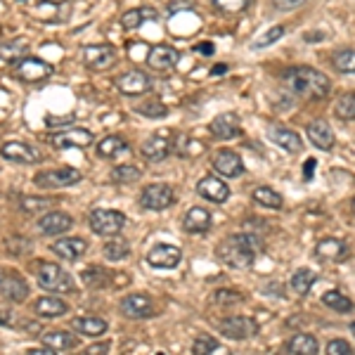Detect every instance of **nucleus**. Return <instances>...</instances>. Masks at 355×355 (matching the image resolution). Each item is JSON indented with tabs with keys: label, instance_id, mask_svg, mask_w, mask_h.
Returning a JSON list of instances; mask_svg holds the SVG:
<instances>
[{
	"label": "nucleus",
	"instance_id": "nucleus-41",
	"mask_svg": "<svg viewBox=\"0 0 355 355\" xmlns=\"http://www.w3.org/2000/svg\"><path fill=\"white\" fill-rule=\"evenodd\" d=\"M140 169L133 164H124V166H114L112 171V180L114 182H135L140 178Z\"/></svg>",
	"mask_w": 355,
	"mask_h": 355
},
{
	"label": "nucleus",
	"instance_id": "nucleus-23",
	"mask_svg": "<svg viewBox=\"0 0 355 355\" xmlns=\"http://www.w3.org/2000/svg\"><path fill=\"white\" fill-rule=\"evenodd\" d=\"M209 131H211V135L218 137V140H230V137H237L242 133L240 119H237L235 114H220L211 121Z\"/></svg>",
	"mask_w": 355,
	"mask_h": 355
},
{
	"label": "nucleus",
	"instance_id": "nucleus-45",
	"mask_svg": "<svg viewBox=\"0 0 355 355\" xmlns=\"http://www.w3.org/2000/svg\"><path fill=\"white\" fill-rule=\"evenodd\" d=\"M218 348V341L213 336H197L192 343V355H211Z\"/></svg>",
	"mask_w": 355,
	"mask_h": 355
},
{
	"label": "nucleus",
	"instance_id": "nucleus-52",
	"mask_svg": "<svg viewBox=\"0 0 355 355\" xmlns=\"http://www.w3.org/2000/svg\"><path fill=\"white\" fill-rule=\"evenodd\" d=\"M26 355H57V351H52V348H48V346H43V348H31Z\"/></svg>",
	"mask_w": 355,
	"mask_h": 355
},
{
	"label": "nucleus",
	"instance_id": "nucleus-15",
	"mask_svg": "<svg viewBox=\"0 0 355 355\" xmlns=\"http://www.w3.org/2000/svg\"><path fill=\"white\" fill-rule=\"evenodd\" d=\"M197 192L199 197L209 199L211 204H223L230 199V187L227 182H223L220 178H213V175H207L197 182Z\"/></svg>",
	"mask_w": 355,
	"mask_h": 355
},
{
	"label": "nucleus",
	"instance_id": "nucleus-3",
	"mask_svg": "<svg viewBox=\"0 0 355 355\" xmlns=\"http://www.w3.org/2000/svg\"><path fill=\"white\" fill-rule=\"evenodd\" d=\"M36 280L43 289L57 291V294H74V280L66 273L64 268H59L57 263H50V260H41L36 265Z\"/></svg>",
	"mask_w": 355,
	"mask_h": 355
},
{
	"label": "nucleus",
	"instance_id": "nucleus-25",
	"mask_svg": "<svg viewBox=\"0 0 355 355\" xmlns=\"http://www.w3.org/2000/svg\"><path fill=\"white\" fill-rule=\"evenodd\" d=\"M318 258L320 260H329V263H341V260L348 258V247L346 242L336 240V237H327L318 244Z\"/></svg>",
	"mask_w": 355,
	"mask_h": 355
},
{
	"label": "nucleus",
	"instance_id": "nucleus-37",
	"mask_svg": "<svg viewBox=\"0 0 355 355\" xmlns=\"http://www.w3.org/2000/svg\"><path fill=\"white\" fill-rule=\"evenodd\" d=\"M313 285H315V273H313V270H308V268L296 270L294 277H291V289L296 294H301V296H306Z\"/></svg>",
	"mask_w": 355,
	"mask_h": 355
},
{
	"label": "nucleus",
	"instance_id": "nucleus-17",
	"mask_svg": "<svg viewBox=\"0 0 355 355\" xmlns=\"http://www.w3.org/2000/svg\"><path fill=\"white\" fill-rule=\"evenodd\" d=\"M0 154H3V159H8V162H12V164L41 162V154H38L31 145H26V142H5V145L0 147Z\"/></svg>",
	"mask_w": 355,
	"mask_h": 355
},
{
	"label": "nucleus",
	"instance_id": "nucleus-56",
	"mask_svg": "<svg viewBox=\"0 0 355 355\" xmlns=\"http://www.w3.org/2000/svg\"><path fill=\"white\" fill-rule=\"evenodd\" d=\"M3 275H5V270H0V282H3Z\"/></svg>",
	"mask_w": 355,
	"mask_h": 355
},
{
	"label": "nucleus",
	"instance_id": "nucleus-26",
	"mask_svg": "<svg viewBox=\"0 0 355 355\" xmlns=\"http://www.w3.org/2000/svg\"><path fill=\"white\" fill-rule=\"evenodd\" d=\"M211 213L207 209L202 207H194L185 213V218H182V230L185 232H192V235H202V232H209L211 230Z\"/></svg>",
	"mask_w": 355,
	"mask_h": 355
},
{
	"label": "nucleus",
	"instance_id": "nucleus-39",
	"mask_svg": "<svg viewBox=\"0 0 355 355\" xmlns=\"http://www.w3.org/2000/svg\"><path fill=\"white\" fill-rule=\"evenodd\" d=\"M323 303L329 308H334L336 313H351L353 310V301L348 296H343L341 291H327L323 296Z\"/></svg>",
	"mask_w": 355,
	"mask_h": 355
},
{
	"label": "nucleus",
	"instance_id": "nucleus-4",
	"mask_svg": "<svg viewBox=\"0 0 355 355\" xmlns=\"http://www.w3.org/2000/svg\"><path fill=\"white\" fill-rule=\"evenodd\" d=\"M126 215L114 209H95L90 213V230L99 237H114L124 230Z\"/></svg>",
	"mask_w": 355,
	"mask_h": 355
},
{
	"label": "nucleus",
	"instance_id": "nucleus-32",
	"mask_svg": "<svg viewBox=\"0 0 355 355\" xmlns=\"http://www.w3.org/2000/svg\"><path fill=\"white\" fill-rule=\"evenodd\" d=\"M95 149L102 159H114V157H119V154L128 152V142H126L121 135H107L104 140L97 142Z\"/></svg>",
	"mask_w": 355,
	"mask_h": 355
},
{
	"label": "nucleus",
	"instance_id": "nucleus-33",
	"mask_svg": "<svg viewBox=\"0 0 355 355\" xmlns=\"http://www.w3.org/2000/svg\"><path fill=\"white\" fill-rule=\"evenodd\" d=\"M104 258L107 260H112V263H119V260H126L128 258V253H131V244L124 240V237H119V235H114V237H109V242L104 244Z\"/></svg>",
	"mask_w": 355,
	"mask_h": 355
},
{
	"label": "nucleus",
	"instance_id": "nucleus-2",
	"mask_svg": "<svg viewBox=\"0 0 355 355\" xmlns=\"http://www.w3.org/2000/svg\"><path fill=\"white\" fill-rule=\"evenodd\" d=\"M218 258L223 260L225 265L235 270H247L253 265V260L258 256V242L253 235H244V232H237V235L225 237L223 242L215 249Z\"/></svg>",
	"mask_w": 355,
	"mask_h": 355
},
{
	"label": "nucleus",
	"instance_id": "nucleus-21",
	"mask_svg": "<svg viewBox=\"0 0 355 355\" xmlns=\"http://www.w3.org/2000/svg\"><path fill=\"white\" fill-rule=\"evenodd\" d=\"M71 225H74V218L64 211H50L38 220V230L43 235H64L66 230H71Z\"/></svg>",
	"mask_w": 355,
	"mask_h": 355
},
{
	"label": "nucleus",
	"instance_id": "nucleus-43",
	"mask_svg": "<svg viewBox=\"0 0 355 355\" xmlns=\"http://www.w3.org/2000/svg\"><path fill=\"white\" fill-rule=\"evenodd\" d=\"M137 114L147 116V119H164L166 114H169V109H166V104L157 102V99H152V102H140L135 107Z\"/></svg>",
	"mask_w": 355,
	"mask_h": 355
},
{
	"label": "nucleus",
	"instance_id": "nucleus-58",
	"mask_svg": "<svg viewBox=\"0 0 355 355\" xmlns=\"http://www.w3.org/2000/svg\"><path fill=\"white\" fill-rule=\"evenodd\" d=\"M159 355H164V353H159Z\"/></svg>",
	"mask_w": 355,
	"mask_h": 355
},
{
	"label": "nucleus",
	"instance_id": "nucleus-48",
	"mask_svg": "<svg viewBox=\"0 0 355 355\" xmlns=\"http://www.w3.org/2000/svg\"><path fill=\"white\" fill-rule=\"evenodd\" d=\"M215 8L225 10V12H240L249 5V0H213Z\"/></svg>",
	"mask_w": 355,
	"mask_h": 355
},
{
	"label": "nucleus",
	"instance_id": "nucleus-22",
	"mask_svg": "<svg viewBox=\"0 0 355 355\" xmlns=\"http://www.w3.org/2000/svg\"><path fill=\"white\" fill-rule=\"evenodd\" d=\"M308 140L313 142L318 149H325V152H329L332 147H334L336 137H334V131H332V126L327 124L325 119H315L308 124Z\"/></svg>",
	"mask_w": 355,
	"mask_h": 355
},
{
	"label": "nucleus",
	"instance_id": "nucleus-16",
	"mask_svg": "<svg viewBox=\"0 0 355 355\" xmlns=\"http://www.w3.org/2000/svg\"><path fill=\"white\" fill-rule=\"evenodd\" d=\"M93 133L86 131V128H69V131H62L57 135L50 137L52 147L57 149H69V147H90L93 145Z\"/></svg>",
	"mask_w": 355,
	"mask_h": 355
},
{
	"label": "nucleus",
	"instance_id": "nucleus-35",
	"mask_svg": "<svg viewBox=\"0 0 355 355\" xmlns=\"http://www.w3.org/2000/svg\"><path fill=\"white\" fill-rule=\"evenodd\" d=\"M253 202L260 204V207H265V209H282V194L275 192L273 187L260 185L253 190Z\"/></svg>",
	"mask_w": 355,
	"mask_h": 355
},
{
	"label": "nucleus",
	"instance_id": "nucleus-6",
	"mask_svg": "<svg viewBox=\"0 0 355 355\" xmlns=\"http://www.w3.org/2000/svg\"><path fill=\"white\" fill-rule=\"evenodd\" d=\"M175 202V194L164 182H152L140 192V207L147 211H164Z\"/></svg>",
	"mask_w": 355,
	"mask_h": 355
},
{
	"label": "nucleus",
	"instance_id": "nucleus-5",
	"mask_svg": "<svg viewBox=\"0 0 355 355\" xmlns=\"http://www.w3.org/2000/svg\"><path fill=\"white\" fill-rule=\"evenodd\" d=\"M81 180V173L76 169H69V166H62V169H50V171H41V173L33 175V182L36 187H43V190H62V187H71Z\"/></svg>",
	"mask_w": 355,
	"mask_h": 355
},
{
	"label": "nucleus",
	"instance_id": "nucleus-53",
	"mask_svg": "<svg viewBox=\"0 0 355 355\" xmlns=\"http://www.w3.org/2000/svg\"><path fill=\"white\" fill-rule=\"evenodd\" d=\"M313 171H315V159H308L306 166H303V178L310 180V178H313Z\"/></svg>",
	"mask_w": 355,
	"mask_h": 355
},
{
	"label": "nucleus",
	"instance_id": "nucleus-40",
	"mask_svg": "<svg viewBox=\"0 0 355 355\" xmlns=\"http://www.w3.org/2000/svg\"><path fill=\"white\" fill-rule=\"evenodd\" d=\"M332 62L341 74H355V50H341L332 57Z\"/></svg>",
	"mask_w": 355,
	"mask_h": 355
},
{
	"label": "nucleus",
	"instance_id": "nucleus-54",
	"mask_svg": "<svg viewBox=\"0 0 355 355\" xmlns=\"http://www.w3.org/2000/svg\"><path fill=\"white\" fill-rule=\"evenodd\" d=\"M225 71H227V64H220V66H215V69L211 71V74H213V76H218V74H225Z\"/></svg>",
	"mask_w": 355,
	"mask_h": 355
},
{
	"label": "nucleus",
	"instance_id": "nucleus-11",
	"mask_svg": "<svg viewBox=\"0 0 355 355\" xmlns=\"http://www.w3.org/2000/svg\"><path fill=\"white\" fill-rule=\"evenodd\" d=\"M149 86H152V81H149V76L140 69H131V71H126V74H121L119 79H116V88H119L124 95H131V97L147 93Z\"/></svg>",
	"mask_w": 355,
	"mask_h": 355
},
{
	"label": "nucleus",
	"instance_id": "nucleus-55",
	"mask_svg": "<svg viewBox=\"0 0 355 355\" xmlns=\"http://www.w3.org/2000/svg\"><path fill=\"white\" fill-rule=\"evenodd\" d=\"M351 332H353V336H355V323L351 325Z\"/></svg>",
	"mask_w": 355,
	"mask_h": 355
},
{
	"label": "nucleus",
	"instance_id": "nucleus-20",
	"mask_svg": "<svg viewBox=\"0 0 355 355\" xmlns=\"http://www.w3.org/2000/svg\"><path fill=\"white\" fill-rule=\"evenodd\" d=\"M52 251L57 253V258L76 263L88 251V242L83 237H64V240H57L52 244Z\"/></svg>",
	"mask_w": 355,
	"mask_h": 355
},
{
	"label": "nucleus",
	"instance_id": "nucleus-7",
	"mask_svg": "<svg viewBox=\"0 0 355 355\" xmlns=\"http://www.w3.org/2000/svg\"><path fill=\"white\" fill-rule=\"evenodd\" d=\"M140 152H142V157H145L147 162H154V164L164 162V159L173 152V140H171V133L169 131L154 133L152 137H147V140L142 142Z\"/></svg>",
	"mask_w": 355,
	"mask_h": 355
},
{
	"label": "nucleus",
	"instance_id": "nucleus-10",
	"mask_svg": "<svg viewBox=\"0 0 355 355\" xmlns=\"http://www.w3.org/2000/svg\"><path fill=\"white\" fill-rule=\"evenodd\" d=\"M17 76L24 83H38L52 76V64H48L46 59H38V57H24L17 62Z\"/></svg>",
	"mask_w": 355,
	"mask_h": 355
},
{
	"label": "nucleus",
	"instance_id": "nucleus-30",
	"mask_svg": "<svg viewBox=\"0 0 355 355\" xmlns=\"http://www.w3.org/2000/svg\"><path fill=\"white\" fill-rule=\"evenodd\" d=\"M71 327H74V329L83 336H102L104 332L109 329L107 320L95 318V315H88V318H76L74 323H71Z\"/></svg>",
	"mask_w": 355,
	"mask_h": 355
},
{
	"label": "nucleus",
	"instance_id": "nucleus-19",
	"mask_svg": "<svg viewBox=\"0 0 355 355\" xmlns=\"http://www.w3.org/2000/svg\"><path fill=\"white\" fill-rule=\"evenodd\" d=\"M180 59V52L171 46H154L147 52V64L152 66L154 71H171Z\"/></svg>",
	"mask_w": 355,
	"mask_h": 355
},
{
	"label": "nucleus",
	"instance_id": "nucleus-47",
	"mask_svg": "<svg viewBox=\"0 0 355 355\" xmlns=\"http://www.w3.org/2000/svg\"><path fill=\"white\" fill-rule=\"evenodd\" d=\"M327 355H353V348L343 339H332L327 343Z\"/></svg>",
	"mask_w": 355,
	"mask_h": 355
},
{
	"label": "nucleus",
	"instance_id": "nucleus-9",
	"mask_svg": "<svg viewBox=\"0 0 355 355\" xmlns=\"http://www.w3.org/2000/svg\"><path fill=\"white\" fill-rule=\"evenodd\" d=\"M256 332H258L256 323H253L251 318H244V315H235V318H227L220 323V334L227 336V339H232V341L251 339Z\"/></svg>",
	"mask_w": 355,
	"mask_h": 355
},
{
	"label": "nucleus",
	"instance_id": "nucleus-51",
	"mask_svg": "<svg viewBox=\"0 0 355 355\" xmlns=\"http://www.w3.org/2000/svg\"><path fill=\"white\" fill-rule=\"evenodd\" d=\"M194 50H197V52H202V55H213L215 52L213 43H199V46L194 48Z\"/></svg>",
	"mask_w": 355,
	"mask_h": 355
},
{
	"label": "nucleus",
	"instance_id": "nucleus-13",
	"mask_svg": "<svg viewBox=\"0 0 355 355\" xmlns=\"http://www.w3.org/2000/svg\"><path fill=\"white\" fill-rule=\"evenodd\" d=\"M182 253L178 247H171V244H157V247L149 249L147 253V263L152 268H159V270H171L180 263Z\"/></svg>",
	"mask_w": 355,
	"mask_h": 355
},
{
	"label": "nucleus",
	"instance_id": "nucleus-8",
	"mask_svg": "<svg viewBox=\"0 0 355 355\" xmlns=\"http://www.w3.org/2000/svg\"><path fill=\"white\" fill-rule=\"evenodd\" d=\"M121 313L131 320H145V318H152L154 313V301L147 296V294H128V296L121 298L119 303Z\"/></svg>",
	"mask_w": 355,
	"mask_h": 355
},
{
	"label": "nucleus",
	"instance_id": "nucleus-36",
	"mask_svg": "<svg viewBox=\"0 0 355 355\" xmlns=\"http://www.w3.org/2000/svg\"><path fill=\"white\" fill-rule=\"evenodd\" d=\"M52 199H43V197H29V194H24V197L19 199V209L24 211L26 215H41L43 211L52 209Z\"/></svg>",
	"mask_w": 355,
	"mask_h": 355
},
{
	"label": "nucleus",
	"instance_id": "nucleus-42",
	"mask_svg": "<svg viewBox=\"0 0 355 355\" xmlns=\"http://www.w3.org/2000/svg\"><path fill=\"white\" fill-rule=\"evenodd\" d=\"M0 325L10 327V329H19V327H24L26 332L41 329V325H33V323H29V320H24V318L17 320V315H15V313H8V310H5V313L0 310Z\"/></svg>",
	"mask_w": 355,
	"mask_h": 355
},
{
	"label": "nucleus",
	"instance_id": "nucleus-29",
	"mask_svg": "<svg viewBox=\"0 0 355 355\" xmlns=\"http://www.w3.org/2000/svg\"><path fill=\"white\" fill-rule=\"evenodd\" d=\"M270 137L275 140V145H280V147H285L287 152H301L303 149V140H301V135L298 133H294L289 128H285V126H275L273 131H270Z\"/></svg>",
	"mask_w": 355,
	"mask_h": 355
},
{
	"label": "nucleus",
	"instance_id": "nucleus-24",
	"mask_svg": "<svg viewBox=\"0 0 355 355\" xmlns=\"http://www.w3.org/2000/svg\"><path fill=\"white\" fill-rule=\"evenodd\" d=\"M33 313L38 318H62V315L69 313V303L62 301L57 296H41L33 301Z\"/></svg>",
	"mask_w": 355,
	"mask_h": 355
},
{
	"label": "nucleus",
	"instance_id": "nucleus-1",
	"mask_svg": "<svg viewBox=\"0 0 355 355\" xmlns=\"http://www.w3.org/2000/svg\"><path fill=\"white\" fill-rule=\"evenodd\" d=\"M285 86L303 99H323L329 93V76L313 66H291L282 76Z\"/></svg>",
	"mask_w": 355,
	"mask_h": 355
},
{
	"label": "nucleus",
	"instance_id": "nucleus-14",
	"mask_svg": "<svg viewBox=\"0 0 355 355\" xmlns=\"http://www.w3.org/2000/svg\"><path fill=\"white\" fill-rule=\"evenodd\" d=\"M0 291H3V296L8 298V301L21 303L29 296V285H26L24 277H19L15 270H5L3 282H0Z\"/></svg>",
	"mask_w": 355,
	"mask_h": 355
},
{
	"label": "nucleus",
	"instance_id": "nucleus-12",
	"mask_svg": "<svg viewBox=\"0 0 355 355\" xmlns=\"http://www.w3.org/2000/svg\"><path fill=\"white\" fill-rule=\"evenodd\" d=\"M83 59L90 69L104 71L116 62V48L107 46V43H99V46H88L83 50Z\"/></svg>",
	"mask_w": 355,
	"mask_h": 355
},
{
	"label": "nucleus",
	"instance_id": "nucleus-31",
	"mask_svg": "<svg viewBox=\"0 0 355 355\" xmlns=\"http://www.w3.org/2000/svg\"><path fill=\"white\" fill-rule=\"evenodd\" d=\"M81 282L88 289H104V287L112 282V273H107L99 265H90V268L81 270Z\"/></svg>",
	"mask_w": 355,
	"mask_h": 355
},
{
	"label": "nucleus",
	"instance_id": "nucleus-38",
	"mask_svg": "<svg viewBox=\"0 0 355 355\" xmlns=\"http://www.w3.org/2000/svg\"><path fill=\"white\" fill-rule=\"evenodd\" d=\"M334 114L339 116L341 121H355V90L346 93V95H341L336 99Z\"/></svg>",
	"mask_w": 355,
	"mask_h": 355
},
{
	"label": "nucleus",
	"instance_id": "nucleus-46",
	"mask_svg": "<svg viewBox=\"0 0 355 355\" xmlns=\"http://www.w3.org/2000/svg\"><path fill=\"white\" fill-rule=\"evenodd\" d=\"M244 296L237 289H218L213 294V303L218 306H232V303H242Z\"/></svg>",
	"mask_w": 355,
	"mask_h": 355
},
{
	"label": "nucleus",
	"instance_id": "nucleus-18",
	"mask_svg": "<svg viewBox=\"0 0 355 355\" xmlns=\"http://www.w3.org/2000/svg\"><path fill=\"white\" fill-rule=\"evenodd\" d=\"M213 169H215V173H220L225 178H237L244 173V162L237 152L220 149V152H215V157H213Z\"/></svg>",
	"mask_w": 355,
	"mask_h": 355
},
{
	"label": "nucleus",
	"instance_id": "nucleus-50",
	"mask_svg": "<svg viewBox=\"0 0 355 355\" xmlns=\"http://www.w3.org/2000/svg\"><path fill=\"white\" fill-rule=\"evenodd\" d=\"M109 348H112V343H109V341L93 343V346H88L81 355H107V353H109Z\"/></svg>",
	"mask_w": 355,
	"mask_h": 355
},
{
	"label": "nucleus",
	"instance_id": "nucleus-57",
	"mask_svg": "<svg viewBox=\"0 0 355 355\" xmlns=\"http://www.w3.org/2000/svg\"><path fill=\"white\" fill-rule=\"evenodd\" d=\"M353 211H355V199H353Z\"/></svg>",
	"mask_w": 355,
	"mask_h": 355
},
{
	"label": "nucleus",
	"instance_id": "nucleus-27",
	"mask_svg": "<svg viewBox=\"0 0 355 355\" xmlns=\"http://www.w3.org/2000/svg\"><path fill=\"white\" fill-rule=\"evenodd\" d=\"M43 346L52 348V351H74L79 348V336L71 332H46L41 336Z\"/></svg>",
	"mask_w": 355,
	"mask_h": 355
},
{
	"label": "nucleus",
	"instance_id": "nucleus-34",
	"mask_svg": "<svg viewBox=\"0 0 355 355\" xmlns=\"http://www.w3.org/2000/svg\"><path fill=\"white\" fill-rule=\"evenodd\" d=\"M154 17H157V12L152 8H133L121 17V24H124V29H140L142 21L154 19Z\"/></svg>",
	"mask_w": 355,
	"mask_h": 355
},
{
	"label": "nucleus",
	"instance_id": "nucleus-49",
	"mask_svg": "<svg viewBox=\"0 0 355 355\" xmlns=\"http://www.w3.org/2000/svg\"><path fill=\"white\" fill-rule=\"evenodd\" d=\"M303 3H306V0H273L275 10H280V12H291V10L301 8Z\"/></svg>",
	"mask_w": 355,
	"mask_h": 355
},
{
	"label": "nucleus",
	"instance_id": "nucleus-28",
	"mask_svg": "<svg viewBox=\"0 0 355 355\" xmlns=\"http://www.w3.org/2000/svg\"><path fill=\"white\" fill-rule=\"evenodd\" d=\"M287 353L289 355H318L320 343L313 334H296L287 341Z\"/></svg>",
	"mask_w": 355,
	"mask_h": 355
},
{
	"label": "nucleus",
	"instance_id": "nucleus-44",
	"mask_svg": "<svg viewBox=\"0 0 355 355\" xmlns=\"http://www.w3.org/2000/svg\"><path fill=\"white\" fill-rule=\"evenodd\" d=\"M285 31H287V29H285V26H282V24H277V26H270V29L265 31L263 36H260V38H256V43H253V48H256V50H263V48L273 46L275 41H280V38L285 36Z\"/></svg>",
	"mask_w": 355,
	"mask_h": 355
}]
</instances>
